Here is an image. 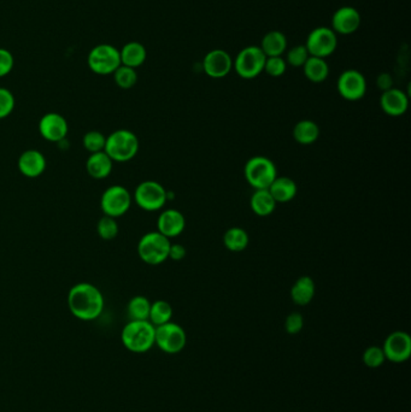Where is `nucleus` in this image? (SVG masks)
<instances>
[{"label":"nucleus","mask_w":411,"mask_h":412,"mask_svg":"<svg viewBox=\"0 0 411 412\" xmlns=\"http://www.w3.org/2000/svg\"><path fill=\"white\" fill-rule=\"evenodd\" d=\"M170 239L160 231H150L137 244V254L149 265H160L169 258Z\"/></svg>","instance_id":"obj_5"},{"label":"nucleus","mask_w":411,"mask_h":412,"mask_svg":"<svg viewBox=\"0 0 411 412\" xmlns=\"http://www.w3.org/2000/svg\"><path fill=\"white\" fill-rule=\"evenodd\" d=\"M265 59L260 46H246L233 59V69L244 80H252L265 72Z\"/></svg>","instance_id":"obj_6"},{"label":"nucleus","mask_w":411,"mask_h":412,"mask_svg":"<svg viewBox=\"0 0 411 412\" xmlns=\"http://www.w3.org/2000/svg\"><path fill=\"white\" fill-rule=\"evenodd\" d=\"M332 26L335 34L350 35L361 27L362 17L360 11L353 6H342L332 16Z\"/></svg>","instance_id":"obj_16"},{"label":"nucleus","mask_w":411,"mask_h":412,"mask_svg":"<svg viewBox=\"0 0 411 412\" xmlns=\"http://www.w3.org/2000/svg\"><path fill=\"white\" fill-rule=\"evenodd\" d=\"M98 236H101L103 240H112L119 234V224L116 222V218L110 216H103L98 221L97 224Z\"/></svg>","instance_id":"obj_33"},{"label":"nucleus","mask_w":411,"mask_h":412,"mask_svg":"<svg viewBox=\"0 0 411 412\" xmlns=\"http://www.w3.org/2000/svg\"><path fill=\"white\" fill-rule=\"evenodd\" d=\"M362 361L364 363V365L367 368H369V369H378V368L383 367L384 363L386 362V357H385L383 347H380V346H369L363 352Z\"/></svg>","instance_id":"obj_34"},{"label":"nucleus","mask_w":411,"mask_h":412,"mask_svg":"<svg viewBox=\"0 0 411 412\" xmlns=\"http://www.w3.org/2000/svg\"><path fill=\"white\" fill-rule=\"evenodd\" d=\"M247 183L255 190H268L278 177L274 162L265 156H255L247 160L244 168Z\"/></svg>","instance_id":"obj_4"},{"label":"nucleus","mask_w":411,"mask_h":412,"mask_svg":"<svg viewBox=\"0 0 411 412\" xmlns=\"http://www.w3.org/2000/svg\"><path fill=\"white\" fill-rule=\"evenodd\" d=\"M287 70V63L283 56L280 57H267L265 72L271 77L283 76Z\"/></svg>","instance_id":"obj_36"},{"label":"nucleus","mask_w":411,"mask_h":412,"mask_svg":"<svg viewBox=\"0 0 411 412\" xmlns=\"http://www.w3.org/2000/svg\"><path fill=\"white\" fill-rule=\"evenodd\" d=\"M187 254L186 247L181 244H171L169 249V258L173 259L175 262L183 261Z\"/></svg>","instance_id":"obj_40"},{"label":"nucleus","mask_w":411,"mask_h":412,"mask_svg":"<svg viewBox=\"0 0 411 412\" xmlns=\"http://www.w3.org/2000/svg\"><path fill=\"white\" fill-rule=\"evenodd\" d=\"M376 86L381 91L385 92L392 88L393 87V79L389 73H381L380 74L378 79H376Z\"/></svg>","instance_id":"obj_41"},{"label":"nucleus","mask_w":411,"mask_h":412,"mask_svg":"<svg viewBox=\"0 0 411 412\" xmlns=\"http://www.w3.org/2000/svg\"><path fill=\"white\" fill-rule=\"evenodd\" d=\"M383 351L389 362L396 364L407 362L411 356L410 336L407 331H393L385 339Z\"/></svg>","instance_id":"obj_13"},{"label":"nucleus","mask_w":411,"mask_h":412,"mask_svg":"<svg viewBox=\"0 0 411 412\" xmlns=\"http://www.w3.org/2000/svg\"><path fill=\"white\" fill-rule=\"evenodd\" d=\"M310 57L309 52L306 50L305 45L293 46L292 49L286 52V63L293 68H303L308 58Z\"/></svg>","instance_id":"obj_35"},{"label":"nucleus","mask_w":411,"mask_h":412,"mask_svg":"<svg viewBox=\"0 0 411 412\" xmlns=\"http://www.w3.org/2000/svg\"><path fill=\"white\" fill-rule=\"evenodd\" d=\"M114 162L109 156L101 151L97 154H91L86 162V170L90 176L96 180H103L109 176L112 172Z\"/></svg>","instance_id":"obj_21"},{"label":"nucleus","mask_w":411,"mask_h":412,"mask_svg":"<svg viewBox=\"0 0 411 412\" xmlns=\"http://www.w3.org/2000/svg\"><path fill=\"white\" fill-rule=\"evenodd\" d=\"M119 56H121V64L122 65L137 69L145 63L147 51L145 46L140 44V42L131 41V42L126 44L122 47V50L119 51Z\"/></svg>","instance_id":"obj_24"},{"label":"nucleus","mask_w":411,"mask_h":412,"mask_svg":"<svg viewBox=\"0 0 411 412\" xmlns=\"http://www.w3.org/2000/svg\"><path fill=\"white\" fill-rule=\"evenodd\" d=\"M150 308L151 302L147 299L146 297L137 295L129 300L127 313L131 321H149Z\"/></svg>","instance_id":"obj_29"},{"label":"nucleus","mask_w":411,"mask_h":412,"mask_svg":"<svg viewBox=\"0 0 411 412\" xmlns=\"http://www.w3.org/2000/svg\"><path fill=\"white\" fill-rule=\"evenodd\" d=\"M15 59L12 53L6 49L0 47V77L9 75L14 69Z\"/></svg>","instance_id":"obj_39"},{"label":"nucleus","mask_w":411,"mask_h":412,"mask_svg":"<svg viewBox=\"0 0 411 412\" xmlns=\"http://www.w3.org/2000/svg\"><path fill=\"white\" fill-rule=\"evenodd\" d=\"M268 190L273 195L276 204L288 203L296 198L298 186L296 181L288 176H278L270 185Z\"/></svg>","instance_id":"obj_20"},{"label":"nucleus","mask_w":411,"mask_h":412,"mask_svg":"<svg viewBox=\"0 0 411 412\" xmlns=\"http://www.w3.org/2000/svg\"><path fill=\"white\" fill-rule=\"evenodd\" d=\"M201 67L204 73L211 79H224L233 70V58L227 51L215 49L206 53Z\"/></svg>","instance_id":"obj_14"},{"label":"nucleus","mask_w":411,"mask_h":412,"mask_svg":"<svg viewBox=\"0 0 411 412\" xmlns=\"http://www.w3.org/2000/svg\"><path fill=\"white\" fill-rule=\"evenodd\" d=\"M287 38L279 31H270L260 41V50L265 57H280L287 51Z\"/></svg>","instance_id":"obj_22"},{"label":"nucleus","mask_w":411,"mask_h":412,"mask_svg":"<svg viewBox=\"0 0 411 412\" xmlns=\"http://www.w3.org/2000/svg\"><path fill=\"white\" fill-rule=\"evenodd\" d=\"M139 139L128 129H117L106 138V152L112 162L126 163L139 152Z\"/></svg>","instance_id":"obj_3"},{"label":"nucleus","mask_w":411,"mask_h":412,"mask_svg":"<svg viewBox=\"0 0 411 412\" xmlns=\"http://www.w3.org/2000/svg\"><path fill=\"white\" fill-rule=\"evenodd\" d=\"M88 67L97 75H111L122 65L119 50L110 44H101L92 49L87 58Z\"/></svg>","instance_id":"obj_7"},{"label":"nucleus","mask_w":411,"mask_h":412,"mask_svg":"<svg viewBox=\"0 0 411 412\" xmlns=\"http://www.w3.org/2000/svg\"><path fill=\"white\" fill-rule=\"evenodd\" d=\"M68 308L74 318L81 321H94L103 313L104 297L97 286L80 282L69 290Z\"/></svg>","instance_id":"obj_1"},{"label":"nucleus","mask_w":411,"mask_h":412,"mask_svg":"<svg viewBox=\"0 0 411 412\" xmlns=\"http://www.w3.org/2000/svg\"><path fill=\"white\" fill-rule=\"evenodd\" d=\"M156 327L150 321H129L122 329L121 341L133 354H145L155 346Z\"/></svg>","instance_id":"obj_2"},{"label":"nucleus","mask_w":411,"mask_h":412,"mask_svg":"<svg viewBox=\"0 0 411 412\" xmlns=\"http://www.w3.org/2000/svg\"><path fill=\"white\" fill-rule=\"evenodd\" d=\"M249 242H250L249 233L242 228L232 226L224 233V247L232 252H242L244 249H246Z\"/></svg>","instance_id":"obj_28"},{"label":"nucleus","mask_w":411,"mask_h":412,"mask_svg":"<svg viewBox=\"0 0 411 412\" xmlns=\"http://www.w3.org/2000/svg\"><path fill=\"white\" fill-rule=\"evenodd\" d=\"M133 198L139 208L153 213L165 208L168 200V192L160 182L147 180L137 185Z\"/></svg>","instance_id":"obj_9"},{"label":"nucleus","mask_w":411,"mask_h":412,"mask_svg":"<svg viewBox=\"0 0 411 412\" xmlns=\"http://www.w3.org/2000/svg\"><path fill=\"white\" fill-rule=\"evenodd\" d=\"M315 292V282L310 277H299L291 288V299L296 305L305 306L312 302Z\"/></svg>","instance_id":"obj_23"},{"label":"nucleus","mask_w":411,"mask_h":412,"mask_svg":"<svg viewBox=\"0 0 411 412\" xmlns=\"http://www.w3.org/2000/svg\"><path fill=\"white\" fill-rule=\"evenodd\" d=\"M83 144L85 150L88 151L90 154L101 152L106 149V136L101 131H88L83 136Z\"/></svg>","instance_id":"obj_32"},{"label":"nucleus","mask_w":411,"mask_h":412,"mask_svg":"<svg viewBox=\"0 0 411 412\" xmlns=\"http://www.w3.org/2000/svg\"><path fill=\"white\" fill-rule=\"evenodd\" d=\"M304 327V318L302 313H292L288 315L285 321V331H287L291 336H296L301 333Z\"/></svg>","instance_id":"obj_38"},{"label":"nucleus","mask_w":411,"mask_h":412,"mask_svg":"<svg viewBox=\"0 0 411 412\" xmlns=\"http://www.w3.org/2000/svg\"><path fill=\"white\" fill-rule=\"evenodd\" d=\"M39 131L45 140L60 144L68 135V122L60 113H46L39 122Z\"/></svg>","instance_id":"obj_15"},{"label":"nucleus","mask_w":411,"mask_h":412,"mask_svg":"<svg viewBox=\"0 0 411 412\" xmlns=\"http://www.w3.org/2000/svg\"><path fill=\"white\" fill-rule=\"evenodd\" d=\"M187 344V336L183 327L168 322L156 327L155 345L165 354H178L183 351Z\"/></svg>","instance_id":"obj_8"},{"label":"nucleus","mask_w":411,"mask_h":412,"mask_svg":"<svg viewBox=\"0 0 411 412\" xmlns=\"http://www.w3.org/2000/svg\"><path fill=\"white\" fill-rule=\"evenodd\" d=\"M303 72L309 81L321 83L328 79V63L326 62V59L310 56L303 65Z\"/></svg>","instance_id":"obj_27"},{"label":"nucleus","mask_w":411,"mask_h":412,"mask_svg":"<svg viewBox=\"0 0 411 412\" xmlns=\"http://www.w3.org/2000/svg\"><path fill=\"white\" fill-rule=\"evenodd\" d=\"M16 100L11 91L0 87V120L8 117L14 111Z\"/></svg>","instance_id":"obj_37"},{"label":"nucleus","mask_w":411,"mask_h":412,"mask_svg":"<svg viewBox=\"0 0 411 412\" xmlns=\"http://www.w3.org/2000/svg\"><path fill=\"white\" fill-rule=\"evenodd\" d=\"M380 106L386 115L398 117L407 113L409 108V97L405 92L399 88H389L383 92L380 97Z\"/></svg>","instance_id":"obj_17"},{"label":"nucleus","mask_w":411,"mask_h":412,"mask_svg":"<svg viewBox=\"0 0 411 412\" xmlns=\"http://www.w3.org/2000/svg\"><path fill=\"white\" fill-rule=\"evenodd\" d=\"M112 75H114L116 85L122 90H131L137 85V73L135 69L129 68L126 65H121Z\"/></svg>","instance_id":"obj_31"},{"label":"nucleus","mask_w":411,"mask_h":412,"mask_svg":"<svg viewBox=\"0 0 411 412\" xmlns=\"http://www.w3.org/2000/svg\"><path fill=\"white\" fill-rule=\"evenodd\" d=\"M276 201L268 190H255L250 199V206L253 213L260 217H267L274 213Z\"/></svg>","instance_id":"obj_25"},{"label":"nucleus","mask_w":411,"mask_h":412,"mask_svg":"<svg viewBox=\"0 0 411 412\" xmlns=\"http://www.w3.org/2000/svg\"><path fill=\"white\" fill-rule=\"evenodd\" d=\"M305 47L311 57L326 59L337 50L338 35L330 27L315 28L306 38Z\"/></svg>","instance_id":"obj_10"},{"label":"nucleus","mask_w":411,"mask_h":412,"mask_svg":"<svg viewBox=\"0 0 411 412\" xmlns=\"http://www.w3.org/2000/svg\"><path fill=\"white\" fill-rule=\"evenodd\" d=\"M293 139L301 145H311L320 136V128L311 120H302L293 128Z\"/></svg>","instance_id":"obj_26"},{"label":"nucleus","mask_w":411,"mask_h":412,"mask_svg":"<svg viewBox=\"0 0 411 412\" xmlns=\"http://www.w3.org/2000/svg\"><path fill=\"white\" fill-rule=\"evenodd\" d=\"M186 226V220L183 213L175 208H168L160 213V217L157 220V231H160L162 236H167L168 239L176 238L183 234Z\"/></svg>","instance_id":"obj_18"},{"label":"nucleus","mask_w":411,"mask_h":412,"mask_svg":"<svg viewBox=\"0 0 411 412\" xmlns=\"http://www.w3.org/2000/svg\"><path fill=\"white\" fill-rule=\"evenodd\" d=\"M17 167L24 176L35 179L44 174L46 169L45 156L37 150L24 151L19 156Z\"/></svg>","instance_id":"obj_19"},{"label":"nucleus","mask_w":411,"mask_h":412,"mask_svg":"<svg viewBox=\"0 0 411 412\" xmlns=\"http://www.w3.org/2000/svg\"><path fill=\"white\" fill-rule=\"evenodd\" d=\"M132 195L126 187L121 185L110 186L101 195V211L106 216L119 218L128 213L132 206Z\"/></svg>","instance_id":"obj_11"},{"label":"nucleus","mask_w":411,"mask_h":412,"mask_svg":"<svg viewBox=\"0 0 411 412\" xmlns=\"http://www.w3.org/2000/svg\"><path fill=\"white\" fill-rule=\"evenodd\" d=\"M171 318H173V308L168 302L156 300L151 303L149 321L151 322L153 326L158 327L165 324V323L171 321Z\"/></svg>","instance_id":"obj_30"},{"label":"nucleus","mask_w":411,"mask_h":412,"mask_svg":"<svg viewBox=\"0 0 411 412\" xmlns=\"http://www.w3.org/2000/svg\"><path fill=\"white\" fill-rule=\"evenodd\" d=\"M367 87L366 76L355 69H349L340 74L337 82L339 94L349 101H357L364 98Z\"/></svg>","instance_id":"obj_12"}]
</instances>
